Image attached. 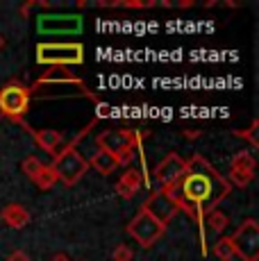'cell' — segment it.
Returning <instances> with one entry per match:
<instances>
[{"mask_svg": "<svg viewBox=\"0 0 259 261\" xmlns=\"http://www.w3.org/2000/svg\"><path fill=\"white\" fill-rule=\"evenodd\" d=\"M255 157H252L250 152H239V154H234V159H232V166L234 170H246V173H255Z\"/></svg>", "mask_w": 259, "mask_h": 261, "instance_id": "2e32d148", "label": "cell"}, {"mask_svg": "<svg viewBox=\"0 0 259 261\" xmlns=\"http://www.w3.org/2000/svg\"><path fill=\"white\" fill-rule=\"evenodd\" d=\"M50 168H53L55 177H57V182L66 184V187H73V184H77V179L87 173L89 162L77 152V148L66 145V148L55 157V164Z\"/></svg>", "mask_w": 259, "mask_h": 261, "instance_id": "7a4b0ae2", "label": "cell"}, {"mask_svg": "<svg viewBox=\"0 0 259 261\" xmlns=\"http://www.w3.org/2000/svg\"><path fill=\"white\" fill-rule=\"evenodd\" d=\"M84 59L80 43H43L37 48L39 64H80Z\"/></svg>", "mask_w": 259, "mask_h": 261, "instance_id": "8992f818", "label": "cell"}, {"mask_svg": "<svg viewBox=\"0 0 259 261\" xmlns=\"http://www.w3.org/2000/svg\"><path fill=\"white\" fill-rule=\"evenodd\" d=\"M166 191L175 200L177 209H184L189 216L200 220L205 214L214 212L223 198L230 195L232 187L202 154H193L187 162L182 179Z\"/></svg>", "mask_w": 259, "mask_h": 261, "instance_id": "6da1fadb", "label": "cell"}, {"mask_svg": "<svg viewBox=\"0 0 259 261\" xmlns=\"http://www.w3.org/2000/svg\"><path fill=\"white\" fill-rule=\"evenodd\" d=\"M257 129H259V123L255 120V123H252L250 127L246 129V132H234V134H237V137H241V139H248L252 148H257V143H259V141H257Z\"/></svg>", "mask_w": 259, "mask_h": 261, "instance_id": "ffe728a7", "label": "cell"}, {"mask_svg": "<svg viewBox=\"0 0 259 261\" xmlns=\"http://www.w3.org/2000/svg\"><path fill=\"white\" fill-rule=\"evenodd\" d=\"M184 170H187V162L177 152H168L155 168V182L159 189H168L173 184H177L182 179Z\"/></svg>", "mask_w": 259, "mask_h": 261, "instance_id": "9c48e42d", "label": "cell"}, {"mask_svg": "<svg viewBox=\"0 0 259 261\" xmlns=\"http://www.w3.org/2000/svg\"><path fill=\"white\" fill-rule=\"evenodd\" d=\"M30 107V89L23 84H7L5 89H0V112L3 116L9 118H21Z\"/></svg>", "mask_w": 259, "mask_h": 261, "instance_id": "52a82bcc", "label": "cell"}, {"mask_svg": "<svg viewBox=\"0 0 259 261\" xmlns=\"http://www.w3.org/2000/svg\"><path fill=\"white\" fill-rule=\"evenodd\" d=\"M0 118H3V112H0Z\"/></svg>", "mask_w": 259, "mask_h": 261, "instance_id": "d4e9b609", "label": "cell"}, {"mask_svg": "<svg viewBox=\"0 0 259 261\" xmlns=\"http://www.w3.org/2000/svg\"><path fill=\"white\" fill-rule=\"evenodd\" d=\"M5 46V37H3V34H0V48H3Z\"/></svg>", "mask_w": 259, "mask_h": 261, "instance_id": "cb8c5ba5", "label": "cell"}, {"mask_svg": "<svg viewBox=\"0 0 259 261\" xmlns=\"http://www.w3.org/2000/svg\"><path fill=\"white\" fill-rule=\"evenodd\" d=\"M7 261H30V254L23 252V250H14V252L9 254Z\"/></svg>", "mask_w": 259, "mask_h": 261, "instance_id": "7402d4cb", "label": "cell"}, {"mask_svg": "<svg viewBox=\"0 0 259 261\" xmlns=\"http://www.w3.org/2000/svg\"><path fill=\"white\" fill-rule=\"evenodd\" d=\"M0 218H3V223L7 225V227H12V229H21V227H25V225L30 223V212L23 204H7V207L0 212Z\"/></svg>", "mask_w": 259, "mask_h": 261, "instance_id": "8fae6325", "label": "cell"}, {"mask_svg": "<svg viewBox=\"0 0 259 261\" xmlns=\"http://www.w3.org/2000/svg\"><path fill=\"white\" fill-rule=\"evenodd\" d=\"M50 261H71L68 259V254L66 252H57V254H53V259Z\"/></svg>", "mask_w": 259, "mask_h": 261, "instance_id": "603a6c76", "label": "cell"}, {"mask_svg": "<svg viewBox=\"0 0 259 261\" xmlns=\"http://www.w3.org/2000/svg\"><path fill=\"white\" fill-rule=\"evenodd\" d=\"M141 209L146 214H150L159 225H164V227H166V225L175 218V214L180 212V209H177V204H175V200L168 195L166 189H157L155 193H150V198L143 202Z\"/></svg>", "mask_w": 259, "mask_h": 261, "instance_id": "ba28073f", "label": "cell"}, {"mask_svg": "<svg viewBox=\"0 0 259 261\" xmlns=\"http://www.w3.org/2000/svg\"><path fill=\"white\" fill-rule=\"evenodd\" d=\"M132 257H134L132 250H130L127 245H123V243L116 245V248H114V254H112L114 261H132Z\"/></svg>", "mask_w": 259, "mask_h": 261, "instance_id": "44dd1931", "label": "cell"}, {"mask_svg": "<svg viewBox=\"0 0 259 261\" xmlns=\"http://www.w3.org/2000/svg\"><path fill=\"white\" fill-rule=\"evenodd\" d=\"M89 166H93L100 175H112L114 170L118 168V162H116V159H114L109 152H105V150L98 148L96 152H93V157H91V162H89Z\"/></svg>", "mask_w": 259, "mask_h": 261, "instance_id": "4fadbf2b", "label": "cell"}, {"mask_svg": "<svg viewBox=\"0 0 259 261\" xmlns=\"http://www.w3.org/2000/svg\"><path fill=\"white\" fill-rule=\"evenodd\" d=\"M98 145L100 150L109 152L118 162V166L132 162L134 148H137V137L130 129H107L98 137Z\"/></svg>", "mask_w": 259, "mask_h": 261, "instance_id": "3957f363", "label": "cell"}, {"mask_svg": "<svg viewBox=\"0 0 259 261\" xmlns=\"http://www.w3.org/2000/svg\"><path fill=\"white\" fill-rule=\"evenodd\" d=\"M230 239L237 257L243 261H259V225L255 218L243 220Z\"/></svg>", "mask_w": 259, "mask_h": 261, "instance_id": "277c9868", "label": "cell"}, {"mask_svg": "<svg viewBox=\"0 0 259 261\" xmlns=\"http://www.w3.org/2000/svg\"><path fill=\"white\" fill-rule=\"evenodd\" d=\"M252 175L255 173H246V170H234L230 168V177H227V182H230V187L234 184V187H248V184L252 182Z\"/></svg>", "mask_w": 259, "mask_h": 261, "instance_id": "d6986e66", "label": "cell"}, {"mask_svg": "<svg viewBox=\"0 0 259 261\" xmlns=\"http://www.w3.org/2000/svg\"><path fill=\"white\" fill-rule=\"evenodd\" d=\"M21 170L28 175L30 179H34L43 170V164H41V159H39V157H25L21 162Z\"/></svg>", "mask_w": 259, "mask_h": 261, "instance_id": "ac0fdd59", "label": "cell"}, {"mask_svg": "<svg viewBox=\"0 0 259 261\" xmlns=\"http://www.w3.org/2000/svg\"><path fill=\"white\" fill-rule=\"evenodd\" d=\"M141 187H143L141 175H139L134 168H130L127 173L116 182V193L121 195L123 200H132L134 195H137L139 191H141Z\"/></svg>", "mask_w": 259, "mask_h": 261, "instance_id": "30bf717a", "label": "cell"}, {"mask_svg": "<svg viewBox=\"0 0 259 261\" xmlns=\"http://www.w3.org/2000/svg\"><path fill=\"white\" fill-rule=\"evenodd\" d=\"M205 218H207V225H209V227H212L216 234H221L223 229L230 225V216H227L225 212H218V209H214V212L205 214Z\"/></svg>", "mask_w": 259, "mask_h": 261, "instance_id": "9a60e30c", "label": "cell"}, {"mask_svg": "<svg viewBox=\"0 0 259 261\" xmlns=\"http://www.w3.org/2000/svg\"><path fill=\"white\" fill-rule=\"evenodd\" d=\"M34 141H37L39 148H43L46 152H50L57 157L59 145L64 143V137L57 132V129H41V132H34Z\"/></svg>", "mask_w": 259, "mask_h": 261, "instance_id": "7c38bea8", "label": "cell"}, {"mask_svg": "<svg viewBox=\"0 0 259 261\" xmlns=\"http://www.w3.org/2000/svg\"><path fill=\"white\" fill-rule=\"evenodd\" d=\"M164 225H159L150 214H146L143 209H139L137 216L127 223V234L137 241L141 248H152L164 234Z\"/></svg>", "mask_w": 259, "mask_h": 261, "instance_id": "5b68a950", "label": "cell"}, {"mask_svg": "<svg viewBox=\"0 0 259 261\" xmlns=\"http://www.w3.org/2000/svg\"><path fill=\"white\" fill-rule=\"evenodd\" d=\"M32 182L37 184V187L41 189V191H48V189H53L55 184H57V177H55V173H53L50 166H43V170L32 179Z\"/></svg>", "mask_w": 259, "mask_h": 261, "instance_id": "e0dca14e", "label": "cell"}, {"mask_svg": "<svg viewBox=\"0 0 259 261\" xmlns=\"http://www.w3.org/2000/svg\"><path fill=\"white\" fill-rule=\"evenodd\" d=\"M212 252L216 254V259H221V261H230V259L237 257V252H234V245H232V239H230V237L218 239L216 243H214Z\"/></svg>", "mask_w": 259, "mask_h": 261, "instance_id": "5bb4252c", "label": "cell"}]
</instances>
